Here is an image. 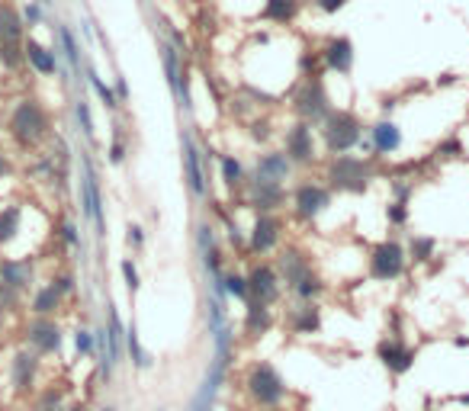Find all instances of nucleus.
Listing matches in <instances>:
<instances>
[{"instance_id":"f8f14e48","label":"nucleus","mask_w":469,"mask_h":411,"mask_svg":"<svg viewBox=\"0 0 469 411\" xmlns=\"http://www.w3.org/2000/svg\"><path fill=\"white\" fill-rule=\"evenodd\" d=\"M180 164H183V183H187L190 197L199 203L209 199V174L203 168V148L190 132H183V139H180Z\"/></svg>"},{"instance_id":"cd10ccee","label":"nucleus","mask_w":469,"mask_h":411,"mask_svg":"<svg viewBox=\"0 0 469 411\" xmlns=\"http://www.w3.org/2000/svg\"><path fill=\"white\" fill-rule=\"evenodd\" d=\"M23 222H26V209L19 203L0 206V248H10L13 241H19Z\"/></svg>"},{"instance_id":"09e8293b","label":"nucleus","mask_w":469,"mask_h":411,"mask_svg":"<svg viewBox=\"0 0 469 411\" xmlns=\"http://www.w3.org/2000/svg\"><path fill=\"white\" fill-rule=\"evenodd\" d=\"M309 3L319 10V13H325V17H338V13L348 7L350 0H309Z\"/></svg>"},{"instance_id":"5fc2aeb1","label":"nucleus","mask_w":469,"mask_h":411,"mask_svg":"<svg viewBox=\"0 0 469 411\" xmlns=\"http://www.w3.org/2000/svg\"><path fill=\"white\" fill-rule=\"evenodd\" d=\"M10 174H13V164H10V158L0 151V180H7Z\"/></svg>"},{"instance_id":"bb28decb","label":"nucleus","mask_w":469,"mask_h":411,"mask_svg":"<svg viewBox=\"0 0 469 411\" xmlns=\"http://www.w3.org/2000/svg\"><path fill=\"white\" fill-rule=\"evenodd\" d=\"M302 3L306 0H263L261 19L263 23H273V26H292L302 13Z\"/></svg>"},{"instance_id":"a18cd8bd","label":"nucleus","mask_w":469,"mask_h":411,"mask_svg":"<svg viewBox=\"0 0 469 411\" xmlns=\"http://www.w3.org/2000/svg\"><path fill=\"white\" fill-rule=\"evenodd\" d=\"M19 13H23L26 29H36L46 23V3H42V0H26V7L19 10Z\"/></svg>"},{"instance_id":"4be33fe9","label":"nucleus","mask_w":469,"mask_h":411,"mask_svg":"<svg viewBox=\"0 0 469 411\" xmlns=\"http://www.w3.org/2000/svg\"><path fill=\"white\" fill-rule=\"evenodd\" d=\"M39 379V354L29 350V347H19L13 360H10V383H13V392L17 395H29L36 389Z\"/></svg>"},{"instance_id":"f3484780","label":"nucleus","mask_w":469,"mask_h":411,"mask_svg":"<svg viewBox=\"0 0 469 411\" xmlns=\"http://www.w3.org/2000/svg\"><path fill=\"white\" fill-rule=\"evenodd\" d=\"M366 139H370V148H373V161L376 158H392L399 154L405 145V135H402V126L389 116L376 119L373 126H366Z\"/></svg>"},{"instance_id":"13d9d810","label":"nucleus","mask_w":469,"mask_h":411,"mask_svg":"<svg viewBox=\"0 0 469 411\" xmlns=\"http://www.w3.org/2000/svg\"><path fill=\"white\" fill-rule=\"evenodd\" d=\"M42 3H46V7H52V3H55V0H42Z\"/></svg>"},{"instance_id":"6ab92c4d","label":"nucleus","mask_w":469,"mask_h":411,"mask_svg":"<svg viewBox=\"0 0 469 411\" xmlns=\"http://www.w3.org/2000/svg\"><path fill=\"white\" fill-rule=\"evenodd\" d=\"M321 55V68L331 71V74H350L357 65V48L348 36H328L325 39V46L319 48Z\"/></svg>"},{"instance_id":"4d7b16f0","label":"nucleus","mask_w":469,"mask_h":411,"mask_svg":"<svg viewBox=\"0 0 469 411\" xmlns=\"http://www.w3.org/2000/svg\"><path fill=\"white\" fill-rule=\"evenodd\" d=\"M61 411H87V405H71V408H61Z\"/></svg>"},{"instance_id":"2eb2a0df","label":"nucleus","mask_w":469,"mask_h":411,"mask_svg":"<svg viewBox=\"0 0 469 411\" xmlns=\"http://www.w3.org/2000/svg\"><path fill=\"white\" fill-rule=\"evenodd\" d=\"M161 68H164V77H168V87L174 100L183 106V110H193L190 103V90H187V68H183V52H180L174 42H161Z\"/></svg>"},{"instance_id":"79ce46f5","label":"nucleus","mask_w":469,"mask_h":411,"mask_svg":"<svg viewBox=\"0 0 469 411\" xmlns=\"http://www.w3.org/2000/svg\"><path fill=\"white\" fill-rule=\"evenodd\" d=\"M408 219H412L408 203H399V199H389V203H386V222L392 225V228H405Z\"/></svg>"},{"instance_id":"9d476101","label":"nucleus","mask_w":469,"mask_h":411,"mask_svg":"<svg viewBox=\"0 0 469 411\" xmlns=\"http://www.w3.org/2000/svg\"><path fill=\"white\" fill-rule=\"evenodd\" d=\"M286 238V219L280 212H257L248 228V251L251 257H270L283 248Z\"/></svg>"},{"instance_id":"3c124183","label":"nucleus","mask_w":469,"mask_h":411,"mask_svg":"<svg viewBox=\"0 0 469 411\" xmlns=\"http://www.w3.org/2000/svg\"><path fill=\"white\" fill-rule=\"evenodd\" d=\"M36 411H61V392L55 389H46V395L36 402Z\"/></svg>"},{"instance_id":"a211bd4d","label":"nucleus","mask_w":469,"mask_h":411,"mask_svg":"<svg viewBox=\"0 0 469 411\" xmlns=\"http://www.w3.org/2000/svg\"><path fill=\"white\" fill-rule=\"evenodd\" d=\"M277 270H280V280L286 290H292L296 283L306 277V273L315 270V263H312L309 251L306 248H299V244H283L280 251H277Z\"/></svg>"},{"instance_id":"9b49d317","label":"nucleus","mask_w":469,"mask_h":411,"mask_svg":"<svg viewBox=\"0 0 469 411\" xmlns=\"http://www.w3.org/2000/svg\"><path fill=\"white\" fill-rule=\"evenodd\" d=\"M248 290H251V299L248 302H261V305H277L283 299V280H280V270H277V263L273 261H257L248 267Z\"/></svg>"},{"instance_id":"c03bdc74","label":"nucleus","mask_w":469,"mask_h":411,"mask_svg":"<svg viewBox=\"0 0 469 411\" xmlns=\"http://www.w3.org/2000/svg\"><path fill=\"white\" fill-rule=\"evenodd\" d=\"M74 350H77V357H94L97 354V331H90V328H77L74 331Z\"/></svg>"},{"instance_id":"423d86ee","label":"nucleus","mask_w":469,"mask_h":411,"mask_svg":"<svg viewBox=\"0 0 469 411\" xmlns=\"http://www.w3.org/2000/svg\"><path fill=\"white\" fill-rule=\"evenodd\" d=\"M290 110L296 119L302 122H312V126H319L325 122L335 106H331V97H328V87L321 81V74H312V77H302L299 84L292 87L290 94Z\"/></svg>"},{"instance_id":"f03ea898","label":"nucleus","mask_w":469,"mask_h":411,"mask_svg":"<svg viewBox=\"0 0 469 411\" xmlns=\"http://www.w3.org/2000/svg\"><path fill=\"white\" fill-rule=\"evenodd\" d=\"M7 135L19 148H39L52 135V112L39 97H19L7 116Z\"/></svg>"},{"instance_id":"dca6fc26","label":"nucleus","mask_w":469,"mask_h":411,"mask_svg":"<svg viewBox=\"0 0 469 411\" xmlns=\"http://www.w3.org/2000/svg\"><path fill=\"white\" fill-rule=\"evenodd\" d=\"M376 360L389 370L392 376H405L418 360V350L412 344H405L402 334H386L379 344H376Z\"/></svg>"},{"instance_id":"864d4df0","label":"nucleus","mask_w":469,"mask_h":411,"mask_svg":"<svg viewBox=\"0 0 469 411\" xmlns=\"http://www.w3.org/2000/svg\"><path fill=\"white\" fill-rule=\"evenodd\" d=\"M113 90H116V97H119V103H129L132 90H129V84H126V77H122V74L113 77Z\"/></svg>"},{"instance_id":"2f4dec72","label":"nucleus","mask_w":469,"mask_h":411,"mask_svg":"<svg viewBox=\"0 0 469 411\" xmlns=\"http://www.w3.org/2000/svg\"><path fill=\"white\" fill-rule=\"evenodd\" d=\"M328 292V280L321 277L319 270H312V273H306L296 286L290 290V296L296 302H321V296Z\"/></svg>"},{"instance_id":"c85d7f7f","label":"nucleus","mask_w":469,"mask_h":411,"mask_svg":"<svg viewBox=\"0 0 469 411\" xmlns=\"http://www.w3.org/2000/svg\"><path fill=\"white\" fill-rule=\"evenodd\" d=\"M61 305H65V299H61V292H58L52 283H42V286H36V290H32V299H29V312H32V315H39V318H58Z\"/></svg>"},{"instance_id":"72a5a7b5","label":"nucleus","mask_w":469,"mask_h":411,"mask_svg":"<svg viewBox=\"0 0 469 411\" xmlns=\"http://www.w3.org/2000/svg\"><path fill=\"white\" fill-rule=\"evenodd\" d=\"M222 290H226V299H238V302L251 299V290H248V273H244V270H226V273H222Z\"/></svg>"},{"instance_id":"6e6d98bb","label":"nucleus","mask_w":469,"mask_h":411,"mask_svg":"<svg viewBox=\"0 0 469 411\" xmlns=\"http://www.w3.org/2000/svg\"><path fill=\"white\" fill-rule=\"evenodd\" d=\"M453 344H457V347H469V337H457Z\"/></svg>"},{"instance_id":"393cba45","label":"nucleus","mask_w":469,"mask_h":411,"mask_svg":"<svg viewBox=\"0 0 469 411\" xmlns=\"http://www.w3.org/2000/svg\"><path fill=\"white\" fill-rule=\"evenodd\" d=\"M286 321H290V331L299 337L319 334L321 331V305L319 302H296L286 312Z\"/></svg>"},{"instance_id":"a19ab883","label":"nucleus","mask_w":469,"mask_h":411,"mask_svg":"<svg viewBox=\"0 0 469 411\" xmlns=\"http://www.w3.org/2000/svg\"><path fill=\"white\" fill-rule=\"evenodd\" d=\"M126 350H129L132 363L139 366V370H148V366H151V354L139 344V331H135V325H132L129 331H126Z\"/></svg>"},{"instance_id":"39448f33","label":"nucleus","mask_w":469,"mask_h":411,"mask_svg":"<svg viewBox=\"0 0 469 411\" xmlns=\"http://www.w3.org/2000/svg\"><path fill=\"white\" fill-rule=\"evenodd\" d=\"M280 145H283V154L290 158V164L296 170H306V168H315L321 161V141H319V129L312 122H302V119H292L286 129L280 132Z\"/></svg>"},{"instance_id":"052dcab7","label":"nucleus","mask_w":469,"mask_h":411,"mask_svg":"<svg viewBox=\"0 0 469 411\" xmlns=\"http://www.w3.org/2000/svg\"><path fill=\"white\" fill-rule=\"evenodd\" d=\"M103 411H116V408H103Z\"/></svg>"},{"instance_id":"49530a36","label":"nucleus","mask_w":469,"mask_h":411,"mask_svg":"<svg viewBox=\"0 0 469 411\" xmlns=\"http://www.w3.org/2000/svg\"><path fill=\"white\" fill-rule=\"evenodd\" d=\"M48 283H52V286H55V290L61 292V299H71V296L77 292V277H74L71 270H58Z\"/></svg>"},{"instance_id":"1a4fd4ad","label":"nucleus","mask_w":469,"mask_h":411,"mask_svg":"<svg viewBox=\"0 0 469 411\" xmlns=\"http://www.w3.org/2000/svg\"><path fill=\"white\" fill-rule=\"evenodd\" d=\"M408 270V251L399 238H383L366 254V273L376 283H395Z\"/></svg>"},{"instance_id":"4468645a","label":"nucleus","mask_w":469,"mask_h":411,"mask_svg":"<svg viewBox=\"0 0 469 411\" xmlns=\"http://www.w3.org/2000/svg\"><path fill=\"white\" fill-rule=\"evenodd\" d=\"M23 341L29 350H36L39 357H52L65 344V328L58 325V318H39L32 315L23 328Z\"/></svg>"},{"instance_id":"412c9836","label":"nucleus","mask_w":469,"mask_h":411,"mask_svg":"<svg viewBox=\"0 0 469 411\" xmlns=\"http://www.w3.org/2000/svg\"><path fill=\"white\" fill-rule=\"evenodd\" d=\"M0 283L7 290L19 292V296L36 290V263H32V257H0Z\"/></svg>"},{"instance_id":"de8ad7c7","label":"nucleus","mask_w":469,"mask_h":411,"mask_svg":"<svg viewBox=\"0 0 469 411\" xmlns=\"http://www.w3.org/2000/svg\"><path fill=\"white\" fill-rule=\"evenodd\" d=\"M466 151H463V141L457 139V135H450V139H441L437 141V148H434V158H463Z\"/></svg>"},{"instance_id":"7ed1b4c3","label":"nucleus","mask_w":469,"mask_h":411,"mask_svg":"<svg viewBox=\"0 0 469 411\" xmlns=\"http://www.w3.org/2000/svg\"><path fill=\"white\" fill-rule=\"evenodd\" d=\"M319 129L321 151L335 158V154H350L354 148H360V141L366 139V126L354 110H331L325 116V122L315 126Z\"/></svg>"},{"instance_id":"7c9ffc66","label":"nucleus","mask_w":469,"mask_h":411,"mask_svg":"<svg viewBox=\"0 0 469 411\" xmlns=\"http://www.w3.org/2000/svg\"><path fill=\"white\" fill-rule=\"evenodd\" d=\"M26 39V23L10 0H0V42H23Z\"/></svg>"},{"instance_id":"c9c22d12","label":"nucleus","mask_w":469,"mask_h":411,"mask_svg":"<svg viewBox=\"0 0 469 411\" xmlns=\"http://www.w3.org/2000/svg\"><path fill=\"white\" fill-rule=\"evenodd\" d=\"M0 68L17 74L26 68V55H23V42H0Z\"/></svg>"},{"instance_id":"ea45409f","label":"nucleus","mask_w":469,"mask_h":411,"mask_svg":"<svg viewBox=\"0 0 469 411\" xmlns=\"http://www.w3.org/2000/svg\"><path fill=\"white\" fill-rule=\"evenodd\" d=\"M248 135H251L254 145H270V139H277V129H273V122L267 119V116H254V119H248Z\"/></svg>"},{"instance_id":"e433bc0d","label":"nucleus","mask_w":469,"mask_h":411,"mask_svg":"<svg viewBox=\"0 0 469 411\" xmlns=\"http://www.w3.org/2000/svg\"><path fill=\"white\" fill-rule=\"evenodd\" d=\"M126 158H129L126 129H122V126H113V135H110V145H106V161H110L113 168H119V164H126Z\"/></svg>"},{"instance_id":"5701e85b","label":"nucleus","mask_w":469,"mask_h":411,"mask_svg":"<svg viewBox=\"0 0 469 411\" xmlns=\"http://www.w3.org/2000/svg\"><path fill=\"white\" fill-rule=\"evenodd\" d=\"M254 177H263V180H273V183H290L296 168L290 164V158L283 154V148H263L257 158H254V168H251Z\"/></svg>"},{"instance_id":"8fccbe9b","label":"nucleus","mask_w":469,"mask_h":411,"mask_svg":"<svg viewBox=\"0 0 469 411\" xmlns=\"http://www.w3.org/2000/svg\"><path fill=\"white\" fill-rule=\"evenodd\" d=\"M126 244H129L132 251L139 254L141 248H145V228H141L139 222H132L129 228H126Z\"/></svg>"},{"instance_id":"ddd939ff","label":"nucleus","mask_w":469,"mask_h":411,"mask_svg":"<svg viewBox=\"0 0 469 411\" xmlns=\"http://www.w3.org/2000/svg\"><path fill=\"white\" fill-rule=\"evenodd\" d=\"M244 203L251 206L254 212H283L286 203H290V193L283 183H273V180L254 177L248 170V183H244Z\"/></svg>"},{"instance_id":"aec40b11","label":"nucleus","mask_w":469,"mask_h":411,"mask_svg":"<svg viewBox=\"0 0 469 411\" xmlns=\"http://www.w3.org/2000/svg\"><path fill=\"white\" fill-rule=\"evenodd\" d=\"M23 55H26V65L36 71L39 77H58L61 74V55L55 52V46H46V42H39L36 36H26L23 39Z\"/></svg>"},{"instance_id":"b1692460","label":"nucleus","mask_w":469,"mask_h":411,"mask_svg":"<svg viewBox=\"0 0 469 411\" xmlns=\"http://www.w3.org/2000/svg\"><path fill=\"white\" fill-rule=\"evenodd\" d=\"M55 52L61 55L65 68L71 71L74 77L87 74V65H84V55H81V42H77L74 29L65 26V23H55Z\"/></svg>"},{"instance_id":"f257e3e1","label":"nucleus","mask_w":469,"mask_h":411,"mask_svg":"<svg viewBox=\"0 0 469 411\" xmlns=\"http://www.w3.org/2000/svg\"><path fill=\"white\" fill-rule=\"evenodd\" d=\"M376 177L379 168L366 154H335L325 161V174H321L331 193H344V197H363Z\"/></svg>"},{"instance_id":"4c0bfd02","label":"nucleus","mask_w":469,"mask_h":411,"mask_svg":"<svg viewBox=\"0 0 469 411\" xmlns=\"http://www.w3.org/2000/svg\"><path fill=\"white\" fill-rule=\"evenodd\" d=\"M55 241L61 244V248H68V251H77L81 248V228H77L74 219H58L55 222Z\"/></svg>"},{"instance_id":"20e7f679","label":"nucleus","mask_w":469,"mask_h":411,"mask_svg":"<svg viewBox=\"0 0 469 411\" xmlns=\"http://www.w3.org/2000/svg\"><path fill=\"white\" fill-rule=\"evenodd\" d=\"M244 392L251 399L257 408H283L286 402V395H290V385L286 379L280 376V370L267 360H257V363L248 366V373H244Z\"/></svg>"},{"instance_id":"0eeeda50","label":"nucleus","mask_w":469,"mask_h":411,"mask_svg":"<svg viewBox=\"0 0 469 411\" xmlns=\"http://www.w3.org/2000/svg\"><path fill=\"white\" fill-rule=\"evenodd\" d=\"M77 190H81V215L84 222L94 225V234L103 241L106 238V199L103 190H100V177H97V168L90 154L81 151V180H77Z\"/></svg>"},{"instance_id":"603ef678","label":"nucleus","mask_w":469,"mask_h":411,"mask_svg":"<svg viewBox=\"0 0 469 411\" xmlns=\"http://www.w3.org/2000/svg\"><path fill=\"white\" fill-rule=\"evenodd\" d=\"M19 299H23L19 292L7 290V286L0 283V315H3V312H13V308H19Z\"/></svg>"},{"instance_id":"bf43d9fd","label":"nucleus","mask_w":469,"mask_h":411,"mask_svg":"<svg viewBox=\"0 0 469 411\" xmlns=\"http://www.w3.org/2000/svg\"><path fill=\"white\" fill-rule=\"evenodd\" d=\"M267 411H286V408H267Z\"/></svg>"},{"instance_id":"a878e982","label":"nucleus","mask_w":469,"mask_h":411,"mask_svg":"<svg viewBox=\"0 0 469 411\" xmlns=\"http://www.w3.org/2000/svg\"><path fill=\"white\" fill-rule=\"evenodd\" d=\"M273 305H261V302H244V337H251V341H257V337L270 334L273 328Z\"/></svg>"},{"instance_id":"6e6552de","label":"nucleus","mask_w":469,"mask_h":411,"mask_svg":"<svg viewBox=\"0 0 469 411\" xmlns=\"http://www.w3.org/2000/svg\"><path fill=\"white\" fill-rule=\"evenodd\" d=\"M331 199H335V193L328 190V183L325 180H315V177H306L299 180V183H292L290 190V212L296 222H319L321 215L331 209Z\"/></svg>"},{"instance_id":"f704fd0d","label":"nucleus","mask_w":469,"mask_h":411,"mask_svg":"<svg viewBox=\"0 0 469 411\" xmlns=\"http://www.w3.org/2000/svg\"><path fill=\"white\" fill-rule=\"evenodd\" d=\"M84 77H87V84L94 87V94L100 97V103H103V110H110V112H119V106H122V103H119V97H116V90H113V87L106 84V81H103V77H100V74H97L94 68H87V74H84Z\"/></svg>"},{"instance_id":"37998d69","label":"nucleus","mask_w":469,"mask_h":411,"mask_svg":"<svg viewBox=\"0 0 469 411\" xmlns=\"http://www.w3.org/2000/svg\"><path fill=\"white\" fill-rule=\"evenodd\" d=\"M119 273H122V283H126L129 296H135V292L141 290V273H139V267H135V261H132V257H122Z\"/></svg>"},{"instance_id":"c756f323","label":"nucleus","mask_w":469,"mask_h":411,"mask_svg":"<svg viewBox=\"0 0 469 411\" xmlns=\"http://www.w3.org/2000/svg\"><path fill=\"white\" fill-rule=\"evenodd\" d=\"M219 180H222V187L228 193H244V183H248V168H244V161L238 154H222L219 158Z\"/></svg>"},{"instance_id":"58836bf2","label":"nucleus","mask_w":469,"mask_h":411,"mask_svg":"<svg viewBox=\"0 0 469 411\" xmlns=\"http://www.w3.org/2000/svg\"><path fill=\"white\" fill-rule=\"evenodd\" d=\"M74 119H77V129L87 141H97V126H94V112H90V103L84 97L74 100Z\"/></svg>"},{"instance_id":"473e14b6","label":"nucleus","mask_w":469,"mask_h":411,"mask_svg":"<svg viewBox=\"0 0 469 411\" xmlns=\"http://www.w3.org/2000/svg\"><path fill=\"white\" fill-rule=\"evenodd\" d=\"M437 238L434 234H412L408 238V263H415V267H424V263H434L437 261Z\"/></svg>"}]
</instances>
